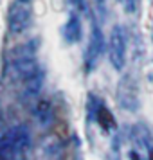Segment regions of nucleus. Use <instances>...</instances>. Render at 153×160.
Instances as JSON below:
<instances>
[{
	"instance_id": "f257e3e1",
	"label": "nucleus",
	"mask_w": 153,
	"mask_h": 160,
	"mask_svg": "<svg viewBox=\"0 0 153 160\" xmlns=\"http://www.w3.org/2000/svg\"><path fill=\"white\" fill-rule=\"evenodd\" d=\"M110 59L115 68H121L124 65V58H126V36L121 27H115L112 31L110 36Z\"/></svg>"
}]
</instances>
